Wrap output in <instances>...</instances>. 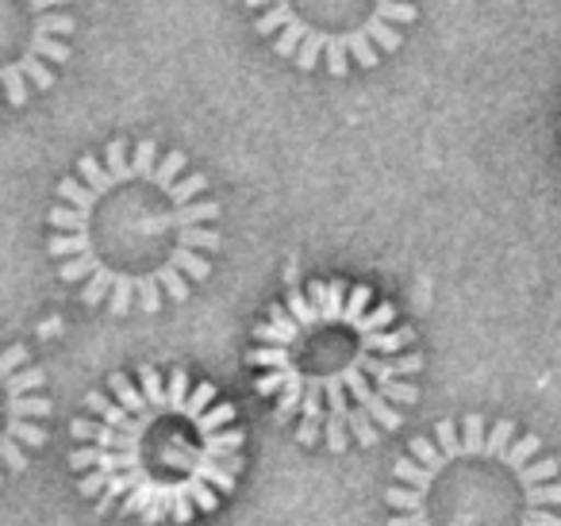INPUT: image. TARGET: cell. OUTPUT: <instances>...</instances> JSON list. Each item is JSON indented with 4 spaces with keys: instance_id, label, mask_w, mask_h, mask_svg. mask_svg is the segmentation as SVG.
I'll return each mask as SVG.
<instances>
[{
    "instance_id": "cell-1",
    "label": "cell",
    "mask_w": 561,
    "mask_h": 526,
    "mask_svg": "<svg viewBox=\"0 0 561 526\" xmlns=\"http://www.w3.org/2000/svg\"><path fill=\"white\" fill-rule=\"evenodd\" d=\"M219 216L211 181L188 165L185 150L108 139L58 181L47 250L58 281L78 288L85 308L158 316L211 277L224 247Z\"/></svg>"
},
{
    "instance_id": "cell-2",
    "label": "cell",
    "mask_w": 561,
    "mask_h": 526,
    "mask_svg": "<svg viewBox=\"0 0 561 526\" xmlns=\"http://www.w3.org/2000/svg\"><path fill=\"white\" fill-rule=\"evenodd\" d=\"M247 365L300 446L346 454L404 426L427 362L415 327L369 285L308 281L250 331Z\"/></svg>"
},
{
    "instance_id": "cell-3",
    "label": "cell",
    "mask_w": 561,
    "mask_h": 526,
    "mask_svg": "<svg viewBox=\"0 0 561 526\" xmlns=\"http://www.w3.org/2000/svg\"><path fill=\"white\" fill-rule=\"evenodd\" d=\"M78 492L101 515L188 526L239 488L247 431L231 400L188 369L108 373L70 423Z\"/></svg>"
},
{
    "instance_id": "cell-4",
    "label": "cell",
    "mask_w": 561,
    "mask_h": 526,
    "mask_svg": "<svg viewBox=\"0 0 561 526\" xmlns=\"http://www.w3.org/2000/svg\"><path fill=\"white\" fill-rule=\"evenodd\" d=\"M389 526H561V461L515 419H438L392 465Z\"/></svg>"
},
{
    "instance_id": "cell-5",
    "label": "cell",
    "mask_w": 561,
    "mask_h": 526,
    "mask_svg": "<svg viewBox=\"0 0 561 526\" xmlns=\"http://www.w3.org/2000/svg\"><path fill=\"white\" fill-rule=\"evenodd\" d=\"M254 32L297 70L351 78L377 70L404 47V27L420 20L415 0H242Z\"/></svg>"
},
{
    "instance_id": "cell-6",
    "label": "cell",
    "mask_w": 561,
    "mask_h": 526,
    "mask_svg": "<svg viewBox=\"0 0 561 526\" xmlns=\"http://www.w3.org/2000/svg\"><path fill=\"white\" fill-rule=\"evenodd\" d=\"M73 32L70 0H0V85L12 108L55 89Z\"/></svg>"
},
{
    "instance_id": "cell-7",
    "label": "cell",
    "mask_w": 561,
    "mask_h": 526,
    "mask_svg": "<svg viewBox=\"0 0 561 526\" xmlns=\"http://www.w3.org/2000/svg\"><path fill=\"white\" fill-rule=\"evenodd\" d=\"M0 380H4V438H0V457L9 477L32 465V457L47 446L50 434V396L47 377L32 362V350L24 342H12L0 357Z\"/></svg>"
}]
</instances>
